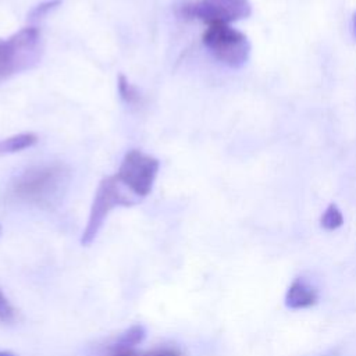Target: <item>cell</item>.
I'll use <instances>...</instances> for the list:
<instances>
[{
    "label": "cell",
    "instance_id": "obj_15",
    "mask_svg": "<svg viewBox=\"0 0 356 356\" xmlns=\"http://www.w3.org/2000/svg\"><path fill=\"white\" fill-rule=\"evenodd\" d=\"M0 356H14V355H11L8 352H0Z\"/></svg>",
    "mask_w": 356,
    "mask_h": 356
},
{
    "label": "cell",
    "instance_id": "obj_5",
    "mask_svg": "<svg viewBox=\"0 0 356 356\" xmlns=\"http://www.w3.org/2000/svg\"><path fill=\"white\" fill-rule=\"evenodd\" d=\"M160 170V161L142 150L132 149L125 153L115 178L135 197H146L154 185Z\"/></svg>",
    "mask_w": 356,
    "mask_h": 356
},
{
    "label": "cell",
    "instance_id": "obj_4",
    "mask_svg": "<svg viewBox=\"0 0 356 356\" xmlns=\"http://www.w3.org/2000/svg\"><path fill=\"white\" fill-rule=\"evenodd\" d=\"M202 42L216 60L229 68H241L250 56V42L245 33L225 24L209 25Z\"/></svg>",
    "mask_w": 356,
    "mask_h": 356
},
{
    "label": "cell",
    "instance_id": "obj_12",
    "mask_svg": "<svg viewBox=\"0 0 356 356\" xmlns=\"http://www.w3.org/2000/svg\"><path fill=\"white\" fill-rule=\"evenodd\" d=\"M321 227L327 231H334L343 224V216L337 204H330L321 216Z\"/></svg>",
    "mask_w": 356,
    "mask_h": 356
},
{
    "label": "cell",
    "instance_id": "obj_16",
    "mask_svg": "<svg viewBox=\"0 0 356 356\" xmlns=\"http://www.w3.org/2000/svg\"><path fill=\"white\" fill-rule=\"evenodd\" d=\"M353 28H355V33H356V13L353 15Z\"/></svg>",
    "mask_w": 356,
    "mask_h": 356
},
{
    "label": "cell",
    "instance_id": "obj_9",
    "mask_svg": "<svg viewBox=\"0 0 356 356\" xmlns=\"http://www.w3.org/2000/svg\"><path fill=\"white\" fill-rule=\"evenodd\" d=\"M117 89L120 93V97L124 100V103L129 106H136L140 102V95L136 89L135 85H132L128 78L122 74L118 75L117 78Z\"/></svg>",
    "mask_w": 356,
    "mask_h": 356
},
{
    "label": "cell",
    "instance_id": "obj_2",
    "mask_svg": "<svg viewBox=\"0 0 356 356\" xmlns=\"http://www.w3.org/2000/svg\"><path fill=\"white\" fill-rule=\"evenodd\" d=\"M42 53V33L36 26L21 28L0 39V79L33 68L39 64Z\"/></svg>",
    "mask_w": 356,
    "mask_h": 356
},
{
    "label": "cell",
    "instance_id": "obj_7",
    "mask_svg": "<svg viewBox=\"0 0 356 356\" xmlns=\"http://www.w3.org/2000/svg\"><path fill=\"white\" fill-rule=\"evenodd\" d=\"M317 302V292L303 280H295L286 293H285V305L292 310L307 309L316 305Z\"/></svg>",
    "mask_w": 356,
    "mask_h": 356
},
{
    "label": "cell",
    "instance_id": "obj_14",
    "mask_svg": "<svg viewBox=\"0 0 356 356\" xmlns=\"http://www.w3.org/2000/svg\"><path fill=\"white\" fill-rule=\"evenodd\" d=\"M60 4V0H50V1H46V3H42L39 4L38 7H35L31 13V17H35V18H39V17H43L44 14H47L50 10H53L54 7H57Z\"/></svg>",
    "mask_w": 356,
    "mask_h": 356
},
{
    "label": "cell",
    "instance_id": "obj_3",
    "mask_svg": "<svg viewBox=\"0 0 356 356\" xmlns=\"http://www.w3.org/2000/svg\"><path fill=\"white\" fill-rule=\"evenodd\" d=\"M136 202L138 199L132 197L124 191V186L120 184L115 175L104 177L99 182L95 192L88 221L81 236V243L83 246H89L96 239L111 210L120 206H134Z\"/></svg>",
    "mask_w": 356,
    "mask_h": 356
},
{
    "label": "cell",
    "instance_id": "obj_6",
    "mask_svg": "<svg viewBox=\"0 0 356 356\" xmlns=\"http://www.w3.org/2000/svg\"><path fill=\"white\" fill-rule=\"evenodd\" d=\"M252 13L249 0H197L185 4L182 14L188 18H197L209 25L225 24L248 18Z\"/></svg>",
    "mask_w": 356,
    "mask_h": 356
},
{
    "label": "cell",
    "instance_id": "obj_1",
    "mask_svg": "<svg viewBox=\"0 0 356 356\" xmlns=\"http://www.w3.org/2000/svg\"><path fill=\"white\" fill-rule=\"evenodd\" d=\"M70 171L64 164L50 163L35 165L24 171L13 182V195L36 206L51 204L65 189Z\"/></svg>",
    "mask_w": 356,
    "mask_h": 356
},
{
    "label": "cell",
    "instance_id": "obj_10",
    "mask_svg": "<svg viewBox=\"0 0 356 356\" xmlns=\"http://www.w3.org/2000/svg\"><path fill=\"white\" fill-rule=\"evenodd\" d=\"M113 356H182V353L171 346H159L149 350H136V349H125L115 352Z\"/></svg>",
    "mask_w": 356,
    "mask_h": 356
},
{
    "label": "cell",
    "instance_id": "obj_11",
    "mask_svg": "<svg viewBox=\"0 0 356 356\" xmlns=\"http://www.w3.org/2000/svg\"><path fill=\"white\" fill-rule=\"evenodd\" d=\"M143 338H145V328L142 325H134L120 338V341L115 343V349L117 352L132 349Z\"/></svg>",
    "mask_w": 356,
    "mask_h": 356
},
{
    "label": "cell",
    "instance_id": "obj_13",
    "mask_svg": "<svg viewBox=\"0 0 356 356\" xmlns=\"http://www.w3.org/2000/svg\"><path fill=\"white\" fill-rule=\"evenodd\" d=\"M15 307L11 305L8 298L4 295L0 286V323L8 324L15 320Z\"/></svg>",
    "mask_w": 356,
    "mask_h": 356
},
{
    "label": "cell",
    "instance_id": "obj_8",
    "mask_svg": "<svg viewBox=\"0 0 356 356\" xmlns=\"http://www.w3.org/2000/svg\"><path fill=\"white\" fill-rule=\"evenodd\" d=\"M38 143V135L33 132H21L8 138L0 139V154L18 153Z\"/></svg>",
    "mask_w": 356,
    "mask_h": 356
}]
</instances>
